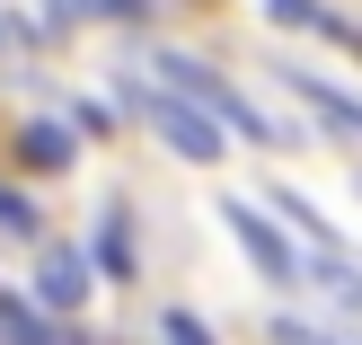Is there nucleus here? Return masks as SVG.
<instances>
[{
	"label": "nucleus",
	"instance_id": "obj_1",
	"mask_svg": "<svg viewBox=\"0 0 362 345\" xmlns=\"http://www.w3.org/2000/svg\"><path fill=\"white\" fill-rule=\"evenodd\" d=\"M151 80H168L177 98H194V106H204L212 124H221V133H247V142H265V151H283V142H292V124L257 115V106H247V89L230 80V71L194 62V53H159V62H151Z\"/></svg>",
	"mask_w": 362,
	"mask_h": 345
},
{
	"label": "nucleus",
	"instance_id": "obj_2",
	"mask_svg": "<svg viewBox=\"0 0 362 345\" xmlns=\"http://www.w3.org/2000/svg\"><path fill=\"white\" fill-rule=\"evenodd\" d=\"M124 98H133L141 115L159 124V142H168L177 159H194V169H212V159H221V124H212L194 98H177L168 80H151V71H124Z\"/></svg>",
	"mask_w": 362,
	"mask_h": 345
},
{
	"label": "nucleus",
	"instance_id": "obj_3",
	"mask_svg": "<svg viewBox=\"0 0 362 345\" xmlns=\"http://www.w3.org/2000/svg\"><path fill=\"white\" fill-rule=\"evenodd\" d=\"M221 222H230V239L257 257V275H274V283H300V248L283 239L274 222H265L257 204H239V195H221Z\"/></svg>",
	"mask_w": 362,
	"mask_h": 345
},
{
	"label": "nucleus",
	"instance_id": "obj_4",
	"mask_svg": "<svg viewBox=\"0 0 362 345\" xmlns=\"http://www.w3.org/2000/svg\"><path fill=\"white\" fill-rule=\"evenodd\" d=\"M35 293H45V310H80V301H88V257H80V248H45Z\"/></svg>",
	"mask_w": 362,
	"mask_h": 345
},
{
	"label": "nucleus",
	"instance_id": "obj_5",
	"mask_svg": "<svg viewBox=\"0 0 362 345\" xmlns=\"http://www.w3.org/2000/svg\"><path fill=\"white\" fill-rule=\"evenodd\" d=\"M283 80H292V98H300V106H318V115H327L345 142H362V98H345V89L318 80V71H283Z\"/></svg>",
	"mask_w": 362,
	"mask_h": 345
},
{
	"label": "nucleus",
	"instance_id": "obj_6",
	"mask_svg": "<svg viewBox=\"0 0 362 345\" xmlns=\"http://www.w3.org/2000/svg\"><path fill=\"white\" fill-rule=\"evenodd\" d=\"M0 345H80L62 319H45L27 293H0Z\"/></svg>",
	"mask_w": 362,
	"mask_h": 345
},
{
	"label": "nucleus",
	"instance_id": "obj_7",
	"mask_svg": "<svg viewBox=\"0 0 362 345\" xmlns=\"http://www.w3.org/2000/svg\"><path fill=\"white\" fill-rule=\"evenodd\" d=\"M18 159H27V169H71V124H53V115H27L18 124Z\"/></svg>",
	"mask_w": 362,
	"mask_h": 345
},
{
	"label": "nucleus",
	"instance_id": "obj_8",
	"mask_svg": "<svg viewBox=\"0 0 362 345\" xmlns=\"http://www.w3.org/2000/svg\"><path fill=\"white\" fill-rule=\"evenodd\" d=\"M133 266H141V257H133V213L106 204V222H98V275H115V283H124Z\"/></svg>",
	"mask_w": 362,
	"mask_h": 345
},
{
	"label": "nucleus",
	"instance_id": "obj_9",
	"mask_svg": "<svg viewBox=\"0 0 362 345\" xmlns=\"http://www.w3.org/2000/svg\"><path fill=\"white\" fill-rule=\"evenodd\" d=\"M0 230H9V239H35V204L18 186H0Z\"/></svg>",
	"mask_w": 362,
	"mask_h": 345
},
{
	"label": "nucleus",
	"instance_id": "obj_10",
	"mask_svg": "<svg viewBox=\"0 0 362 345\" xmlns=\"http://www.w3.org/2000/svg\"><path fill=\"white\" fill-rule=\"evenodd\" d=\"M159 345H212V328L194 310H168V319H159Z\"/></svg>",
	"mask_w": 362,
	"mask_h": 345
},
{
	"label": "nucleus",
	"instance_id": "obj_11",
	"mask_svg": "<svg viewBox=\"0 0 362 345\" xmlns=\"http://www.w3.org/2000/svg\"><path fill=\"white\" fill-rule=\"evenodd\" d=\"M265 18H274V27H310L318 0H265Z\"/></svg>",
	"mask_w": 362,
	"mask_h": 345
},
{
	"label": "nucleus",
	"instance_id": "obj_12",
	"mask_svg": "<svg viewBox=\"0 0 362 345\" xmlns=\"http://www.w3.org/2000/svg\"><path fill=\"white\" fill-rule=\"evenodd\" d=\"M274 345H336V336H318L310 319H274Z\"/></svg>",
	"mask_w": 362,
	"mask_h": 345
},
{
	"label": "nucleus",
	"instance_id": "obj_13",
	"mask_svg": "<svg viewBox=\"0 0 362 345\" xmlns=\"http://www.w3.org/2000/svg\"><path fill=\"white\" fill-rule=\"evenodd\" d=\"M71 9H80V18H133L141 0H71Z\"/></svg>",
	"mask_w": 362,
	"mask_h": 345
},
{
	"label": "nucleus",
	"instance_id": "obj_14",
	"mask_svg": "<svg viewBox=\"0 0 362 345\" xmlns=\"http://www.w3.org/2000/svg\"><path fill=\"white\" fill-rule=\"evenodd\" d=\"M9 45H35V27H18V18H0V53Z\"/></svg>",
	"mask_w": 362,
	"mask_h": 345
}]
</instances>
